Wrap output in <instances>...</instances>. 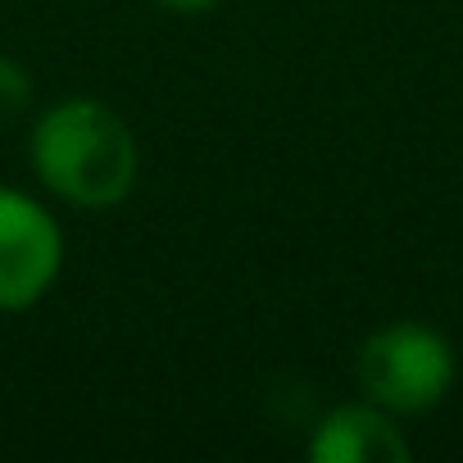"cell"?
<instances>
[{
  "label": "cell",
  "mask_w": 463,
  "mask_h": 463,
  "mask_svg": "<svg viewBox=\"0 0 463 463\" xmlns=\"http://www.w3.org/2000/svg\"><path fill=\"white\" fill-rule=\"evenodd\" d=\"M37 177L78 209H114L132 195L141 150L132 128L96 96H69L51 105L28 141Z\"/></svg>",
  "instance_id": "6da1fadb"
},
{
  "label": "cell",
  "mask_w": 463,
  "mask_h": 463,
  "mask_svg": "<svg viewBox=\"0 0 463 463\" xmlns=\"http://www.w3.org/2000/svg\"><path fill=\"white\" fill-rule=\"evenodd\" d=\"M354 377L386 413H427L454 386V350L427 323H386L359 345Z\"/></svg>",
  "instance_id": "7a4b0ae2"
},
{
  "label": "cell",
  "mask_w": 463,
  "mask_h": 463,
  "mask_svg": "<svg viewBox=\"0 0 463 463\" xmlns=\"http://www.w3.org/2000/svg\"><path fill=\"white\" fill-rule=\"evenodd\" d=\"M64 269V232L28 191L0 186V309L37 305Z\"/></svg>",
  "instance_id": "3957f363"
},
{
  "label": "cell",
  "mask_w": 463,
  "mask_h": 463,
  "mask_svg": "<svg viewBox=\"0 0 463 463\" xmlns=\"http://www.w3.org/2000/svg\"><path fill=\"white\" fill-rule=\"evenodd\" d=\"M314 463H409V440L382 404H341L309 436Z\"/></svg>",
  "instance_id": "277c9868"
},
{
  "label": "cell",
  "mask_w": 463,
  "mask_h": 463,
  "mask_svg": "<svg viewBox=\"0 0 463 463\" xmlns=\"http://www.w3.org/2000/svg\"><path fill=\"white\" fill-rule=\"evenodd\" d=\"M28 100H33V78H28V69H24L19 60H10V55H0V118L28 109Z\"/></svg>",
  "instance_id": "5b68a950"
},
{
  "label": "cell",
  "mask_w": 463,
  "mask_h": 463,
  "mask_svg": "<svg viewBox=\"0 0 463 463\" xmlns=\"http://www.w3.org/2000/svg\"><path fill=\"white\" fill-rule=\"evenodd\" d=\"M159 5H168V10H182V14H200V10H213L218 0H159Z\"/></svg>",
  "instance_id": "8992f818"
}]
</instances>
